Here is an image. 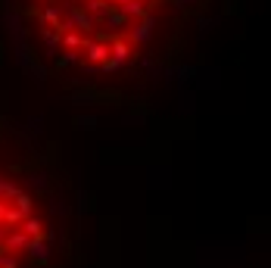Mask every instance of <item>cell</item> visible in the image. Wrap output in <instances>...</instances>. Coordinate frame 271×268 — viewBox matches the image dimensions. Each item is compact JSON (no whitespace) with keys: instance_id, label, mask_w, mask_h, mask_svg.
<instances>
[{"instance_id":"7a4b0ae2","label":"cell","mask_w":271,"mask_h":268,"mask_svg":"<svg viewBox=\"0 0 271 268\" xmlns=\"http://www.w3.org/2000/svg\"><path fill=\"white\" fill-rule=\"evenodd\" d=\"M41 231L44 225L34 218V200L0 166V268H22L34 253V237Z\"/></svg>"},{"instance_id":"6da1fadb","label":"cell","mask_w":271,"mask_h":268,"mask_svg":"<svg viewBox=\"0 0 271 268\" xmlns=\"http://www.w3.org/2000/svg\"><path fill=\"white\" fill-rule=\"evenodd\" d=\"M34 50L60 75L115 78L159 53L184 0H13Z\"/></svg>"}]
</instances>
